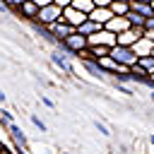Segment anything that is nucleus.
<instances>
[{"mask_svg": "<svg viewBox=\"0 0 154 154\" xmlns=\"http://www.w3.org/2000/svg\"><path fill=\"white\" fill-rule=\"evenodd\" d=\"M58 19H63V7L58 5V2H51V5H43V7H38V14H36V19L34 22H38V24H53V22H58Z\"/></svg>", "mask_w": 154, "mask_h": 154, "instance_id": "f257e3e1", "label": "nucleus"}, {"mask_svg": "<svg viewBox=\"0 0 154 154\" xmlns=\"http://www.w3.org/2000/svg\"><path fill=\"white\" fill-rule=\"evenodd\" d=\"M111 55L120 63V65H135L137 60H140V55L135 53V48L132 46H123V43H116V46H111Z\"/></svg>", "mask_w": 154, "mask_h": 154, "instance_id": "f03ea898", "label": "nucleus"}, {"mask_svg": "<svg viewBox=\"0 0 154 154\" xmlns=\"http://www.w3.org/2000/svg\"><path fill=\"white\" fill-rule=\"evenodd\" d=\"M70 58H75V55H72L70 51H65V48H55V51L51 53V63H53L63 75H75V67H72Z\"/></svg>", "mask_w": 154, "mask_h": 154, "instance_id": "7ed1b4c3", "label": "nucleus"}, {"mask_svg": "<svg viewBox=\"0 0 154 154\" xmlns=\"http://www.w3.org/2000/svg\"><path fill=\"white\" fill-rule=\"evenodd\" d=\"M89 46V41H87V36L84 34H79V31H75V34H70L67 38H63V46L60 48H65V51H70L75 58H77V53L79 51H84Z\"/></svg>", "mask_w": 154, "mask_h": 154, "instance_id": "20e7f679", "label": "nucleus"}, {"mask_svg": "<svg viewBox=\"0 0 154 154\" xmlns=\"http://www.w3.org/2000/svg\"><path fill=\"white\" fill-rule=\"evenodd\" d=\"M87 41H89V46H116L118 43V34H113V31H108L106 26L103 29H99L96 34H91V36H87Z\"/></svg>", "mask_w": 154, "mask_h": 154, "instance_id": "39448f33", "label": "nucleus"}, {"mask_svg": "<svg viewBox=\"0 0 154 154\" xmlns=\"http://www.w3.org/2000/svg\"><path fill=\"white\" fill-rule=\"evenodd\" d=\"M87 12H82V10H77L75 5H67V7H63V19L67 22V24H72L75 29L82 24V22H87Z\"/></svg>", "mask_w": 154, "mask_h": 154, "instance_id": "423d86ee", "label": "nucleus"}, {"mask_svg": "<svg viewBox=\"0 0 154 154\" xmlns=\"http://www.w3.org/2000/svg\"><path fill=\"white\" fill-rule=\"evenodd\" d=\"M140 36H144V26H128V29H123V31L118 34V43H123V46H132Z\"/></svg>", "mask_w": 154, "mask_h": 154, "instance_id": "0eeeda50", "label": "nucleus"}, {"mask_svg": "<svg viewBox=\"0 0 154 154\" xmlns=\"http://www.w3.org/2000/svg\"><path fill=\"white\" fill-rule=\"evenodd\" d=\"M7 137H10V142L17 144L22 152L26 149V135H24V130H22L17 123H7Z\"/></svg>", "mask_w": 154, "mask_h": 154, "instance_id": "6e6552de", "label": "nucleus"}, {"mask_svg": "<svg viewBox=\"0 0 154 154\" xmlns=\"http://www.w3.org/2000/svg\"><path fill=\"white\" fill-rule=\"evenodd\" d=\"M48 29H51V31H53V36H55V38H60V41H63V38H67L70 34H75V31H77V29H75L72 24H67L65 19H58V22L48 24Z\"/></svg>", "mask_w": 154, "mask_h": 154, "instance_id": "1a4fd4ad", "label": "nucleus"}, {"mask_svg": "<svg viewBox=\"0 0 154 154\" xmlns=\"http://www.w3.org/2000/svg\"><path fill=\"white\" fill-rule=\"evenodd\" d=\"M79 63H82V67H84L91 77H96V79H106V75H108V72L99 65V60H96V58H87V60H79Z\"/></svg>", "mask_w": 154, "mask_h": 154, "instance_id": "9d476101", "label": "nucleus"}, {"mask_svg": "<svg viewBox=\"0 0 154 154\" xmlns=\"http://www.w3.org/2000/svg\"><path fill=\"white\" fill-rule=\"evenodd\" d=\"M103 26H106L108 31H113V34H120L123 29H128V26H130V19H128L125 14H113Z\"/></svg>", "mask_w": 154, "mask_h": 154, "instance_id": "9b49d317", "label": "nucleus"}, {"mask_svg": "<svg viewBox=\"0 0 154 154\" xmlns=\"http://www.w3.org/2000/svg\"><path fill=\"white\" fill-rule=\"evenodd\" d=\"M17 12H19V17H22V19L34 22V19H36V14H38V5H36L34 0H24V2L17 7Z\"/></svg>", "mask_w": 154, "mask_h": 154, "instance_id": "f8f14e48", "label": "nucleus"}, {"mask_svg": "<svg viewBox=\"0 0 154 154\" xmlns=\"http://www.w3.org/2000/svg\"><path fill=\"white\" fill-rule=\"evenodd\" d=\"M132 48H135V53H137V55H149V53H152V48H154V41H152L149 36H140V38L132 43Z\"/></svg>", "mask_w": 154, "mask_h": 154, "instance_id": "ddd939ff", "label": "nucleus"}, {"mask_svg": "<svg viewBox=\"0 0 154 154\" xmlns=\"http://www.w3.org/2000/svg\"><path fill=\"white\" fill-rule=\"evenodd\" d=\"M111 17H113L111 7H94V10L89 12V19H94V22H99V24H106Z\"/></svg>", "mask_w": 154, "mask_h": 154, "instance_id": "4468645a", "label": "nucleus"}, {"mask_svg": "<svg viewBox=\"0 0 154 154\" xmlns=\"http://www.w3.org/2000/svg\"><path fill=\"white\" fill-rule=\"evenodd\" d=\"M99 29H103V24H99V22H94V19H89V17H87V22H82V24L77 26V31L84 34V36H91V34H96Z\"/></svg>", "mask_w": 154, "mask_h": 154, "instance_id": "2eb2a0df", "label": "nucleus"}, {"mask_svg": "<svg viewBox=\"0 0 154 154\" xmlns=\"http://www.w3.org/2000/svg\"><path fill=\"white\" fill-rule=\"evenodd\" d=\"M130 10L132 12H140L144 17H152L154 10H152V2H144V0H130Z\"/></svg>", "mask_w": 154, "mask_h": 154, "instance_id": "dca6fc26", "label": "nucleus"}, {"mask_svg": "<svg viewBox=\"0 0 154 154\" xmlns=\"http://www.w3.org/2000/svg\"><path fill=\"white\" fill-rule=\"evenodd\" d=\"M108 7H111L113 14H128L130 12V0H113Z\"/></svg>", "mask_w": 154, "mask_h": 154, "instance_id": "f3484780", "label": "nucleus"}, {"mask_svg": "<svg viewBox=\"0 0 154 154\" xmlns=\"http://www.w3.org/2000/svg\"><path fill=\"white\" fill-rule=\"evenodd\" d=\"M125 17L130 19V26H144V22H147V17H144V14H140V12H132V10H130Z\"/></svg>", "mask_w": 154, "mask_h": 154, "instance_id": "a211bd4d", "label": "nucleus"}, {"mask_svg": "<svg viewBox=\"0 0 154 154\" xmlns=\"http://www.w3.org/2000/svg\"><path fill=\"white\" fill-rule=\"evenodd\" d=\"M137 63H140L149 75H154V55H152V53H149V55H140V60H137Z\"/></svg>", "mask_w": 154, "mask_h": 154, "instance_id": "6ab92c4d", "label": "nucleus"}, {"mask_svg": "<svg viewBox=\"0 0 154 154\" xmlns=\"http://www.w3.org/2000/svg\"><path fill=\"white\" fill-rule=\"evenodd\" d=\"M72 5L77 10H82V12H87V14L94 10V0H72Z\"/></svg>", "mask_w": 154, "mask_h": 154, "instance_id": "aec40b11", "label": "nucleus"}, {"mask_svg": "<svg viewBox=\"0 0 154 154\" xmlns=\"http://www.w3.org/2000/svg\"><path fill=\"white\" fill-rule=\"evenodd\" d=\"M89 53H91V58H101V55H108L111 48L108 46H89Z\"/></svg>", "mask_w": 154, "mask_h": 154, "instance_id": "412c9836", "label": "nucleus"}, {"mask_svg": "<svg viewBox=\"0 0 154 154\" xmlns=\"http://www.w3.org/2000/svg\"><path fill=\"white\" fill-rule=\"evenodd\" d=\"M31 125H34L36 130H41V132H48V128H46V123H43V120H41L38 116H34V113H31Z\"/></svg>", "mask_w": 154, "mask_h": 154, "instance_id": "4be33fe9", "label": "nucleus"}, {"mask_svg": "<svg viewBox=\"0 0 154 154\" xmlns=\"http://www.w3.org/2000/svg\"><path fill=\"white\" fill-rule=\"evenodd\" d=\"M0 120H5V123H14V113L10 111V108H0Z\"/></svg>", "mask_w": 154, "mask_h": 154, "instance_id": "5701e85b", "label": "nucleus"}, {"mask_svg": "<svg viewBox=\"0 0 154 154\" xmlns=\"http://www.w3.org/2000/svg\"><path fill=\"white\" fill-rule=\"evenodd\" d=\"M94 128H96V130H99V132H101L103 137H111V130H108V128H106L103 123H99V120H94Z\"/></svg>", "mask_w": 154, "mask_h": 154, "instance_id": "b1692460", "label": "nucleus"}, {"mask_svg": "<svg viewBox=\"0 0 154 154\" xmlns=\"http://www.w3.org/2000/svg\"><path fill=\"white\" fill-rule=\"evenodd\" d=\"M2 2H5V5L10 7V10H17V7H19V5L24 2V0H2Z\"/></svg>", "mask_w": 154, "mask_h": 154, "instance_id": "393cba45", "label": "nucleus"}, {"mask_svg": "<svg viewBox=\"0 0 154 154\" xmlns=\"http://www.w3.org/2000/svg\"><path fill=\"white\" fill-rule=\"evenodd\" d=\"M144 29H147V31H154V14H152V17H147V22H144Z\"/></svg>", "mask_w": 154, "mask_h": 154, "instance_id": "a878e982", "label": "nucleus"}, {"mask_svg": "<svg viewBox=\"0 0 154 154\" xmlns=\"http://www.w3.org/2000/svg\"><path fill=\"white\" fill-rule=\"evenodd\" d=\"M113 0H94V7H108Z\"/></svg>", "mask_w": 154, "mask_h": 154, "instance_id": "bb28decb", "label": "nucleus"}, {"mask_svg": "<svg viewBox=\"0 0 154 154\" xmlns=\"http://www.w3.org/2000/svg\"><path fill=\"white\" fill-rule=\"evenodd\" d=\"M41 103H43V106H48V108H55V103H53L48 96H41Z\"/></svg>", "mask_w": 154, "mask_h": 154, "instance_id": "cd10ccee", "label": "nucleus"}, {"mask_svg": "<svg viewBox=\"0 0 154 154\" xmlns=\"http://www.w3.org/2000/svg\"><path fill=\"white\" fill-rule=\"evenodd\" d=\"M38 7H43V5H51V2H55V0H34Z\"/></svg>", "mask_w": 154, "mask_h": 154, "instance_id": "c85d7f7f", "label": "nucleus"}, {"mask_svg": "<svg viewBox=\"0 0 154 154\" xmlns=\"http://www.w3.org/2000/svg\"><path fill=\"white\" fill-rule=\"evenodd\" d=\"M60 7H67V5H72V0H55Z\"/></svg>", "mask_w": 154, "mask_h": 154, "instance_id": "c756f323", "label": "nucleus"}, {"mask_svg": "<svg viewBox=\"0 0 154 154\" xmlns=\"http://www.w3.org/2000/svg\"><path fill=\"white\" fill-rule=\"evenodd\" d=\"M5 101H7V94H5L2 89H0V103H5Z\"/></svg>", "mask_w": 154, "mask_h": 154, "instance_id": "7c9ffc66", "label": "nucleus"}, {"mask_svg": "<svg viewBox=\"0 0 154 154\" xmlns=\"http://www.w3.org/2000/svg\"><path fill=\"white\" fill-rule=\"evenodd\" d=\"M7 10H10V7H7V5H5V2L0 0V12H7Z\"/></svg>", "mask_w": 154, "mask_h": 154, "instance_id": "2f4dec72", "label": "nucleus"}, {"mask_svg": "<svg viewBox=\"0 0 154 154\" xmlns=\"http://www.w3.org/2000/svg\"><path fill=\"white\" fill-rule=\"evenodd\" d=\"M149 144L154 147V132H149Z\"/></svg>", "mask_w": 154, "mask_h": 154, "instance_id": "473e14b6", "label": "nucleus"}, {"mask_svg": "<svg viewBox=\"0 0 154 154\" xmlns=\"http://www.w3.org/2000/svg\"><path fill=\"white\" fill-rule=\"evenodd\" d=\"M0 154H12V152H10V149H2V152H0Z\"/></svg>", "mask_w": 154, "mask_h": 154, "instance_id": "72a5a7b5", "label": "nucleus"}, {"mask_svg": "<svg viewBox=\"0 0 154 154\" xmlns=\"http://www.w3.org/2000/svg\"><path fill=\"white\" fill-rule=\"evenodd\" d=\"M149 96H152V101H154V91H152V94H149Z\"/></svg>", "mask_w": 154, "mask_h": 154, "instance_id": "f704fd0d", "label": "nucleus"}, {"mask_svg": "<svg viewBox=\"0 0 154 154\" xmlns=\"http://www.w3.org/2000/svg\"><path fill=\"white\" fill-rule=\"evenodd\" d=\"M0 152H2V140H0Z\"/></svg>", "mask_w": 154, "mask_h": 154, "instance_id": "c9c22d12", "label": "nucleus"}, {"mask_svg": "<svg viewBox=\"0 0 154 154\" xmlns=\"http://www.w3.org/2000/svg\"><path fill=\"white\" fill-rule=\"evenodd\" d=\"M149 154H154V147H152V152H149Z\"/></svg>", "mask_w": 154, "mask_h": 154, "instance_id": "e433bc0d", "label": "nucleus"}, {"mask_svg": "<svg viewBox=\"0 0 154 154\" xmlns=\"http://www.w3.org/2000/svg\"><path fill=\"white\" fill-rule=\"evenodd\" d=\"M152 10H154V0H152Z\"/></svg>", "mask_w": 154, "mask_h": 154, "instance_id": "4c0bfd02", "label": "nucleus"}, {"mask_svg": "<svg viewBox=\"0 0 154 154\" xmlns=\"http://www.w3.org/2000/svg\"><path fill=\"white\" fill-rule=\"evenodd\" d=\"M152 55H154V48H152Z\"/></svg>", "mask_w": 154, "mask_h": 154, "instance_id": "58836bf2", "label": "nucleus"}, {"mask_svg": "<svg viewBox=\"0 0 154 154\" xmlns=\"http://www.w3.org/2000/svg\"><path fill=\"white\" fill-rule=\"evenodd\" d=\"M144 2H152V0H144Z\"/></svg>", "mask_w": 154, "mask_h": 154, "instance_id": "ea45409f", "label": "nucleus"}, {"mask_svg": "<svg viewBox=\"0 0 154 154\" xmlns=\"http://www.w3.org/2000/svg\"><path fill=\"white\" fill-rule=\"evenodd\" d=\"M144 154H149V152H144Z\"/></svg>", "mask_w": 154, "mask_h": 154, "instance_id": "a19ab883", "label": "nucleus"}, {"mask_svg": "<svg viewBox=\"0 0 154 154\" xmlns=\"http://www.w3.org/2000/svg\"><path fill=\"white\" fill-rule=\"evenodd\" d=\"M152 77H154V75H152Z\"/></svg>", "mask_w": 154, "mask_h": 154, "instance_id": "79ce46f5", "label": "nucleus"}]
</instances>
